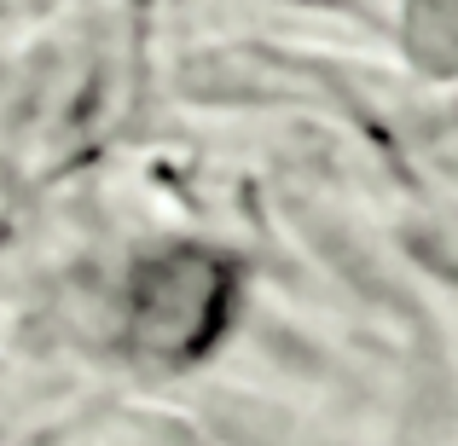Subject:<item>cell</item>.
I'll list each match as a JSON object with an SVG mask.
<instances>
[]
</instances>
